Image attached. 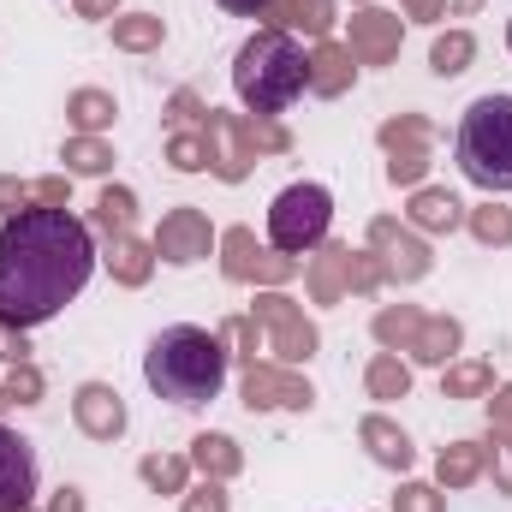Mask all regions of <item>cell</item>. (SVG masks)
I'll return each instance as SVG.
<instances>
[{"label":"cell","instance_id":"1","mask_svg":"<svg viewBox=\"0 0 512 512\" xmlns=\"http://www.w3.org/2000/svg\"><path fill=\"white\" fill-rule=\"evenodd\" d=\"M96 274V239L72 209H24L0 221V322H54Z\"/></svg>","mask_w":512,"mask_h":512},{"label":"cell","instance_id":"2","mask_svg":"<svg viewBox=\"0 0 512 512\" xmlns=\"http://www.w3.org/2000/svg\"><path fill=\"white\" fill-rule=\"evenodd\" d=\"M227 358H233V352L221 346V334L179 322V328H161V334L149 340V352H143V382L155 387V399H167V405H179V411H197V405L221 399V387H227Z\"/></svg>","mask_w":512,"mask_h":512},{"label":"cell","instance_id":"3","mask_svg":"<svg viewBox=\"0 0 512 512\" xmlns=\"http://www.w3.org/2000/svg\"><path fill=\"white\" fill-rule=\"evenodd\" d=\"M233 90H239V102H245L251 114L280 120V114L310 90V54H304V42H298L292 30L262 24L256 36L239 42V54H233Z\"/></svg>","mask_w":512,"mask_h":512},{"label":"cell","instance_id":"4","mask_svg":"<svg viewBox=\"0 0 512 512\" xmlns=\"http://www.w3.org/2000/svg\"><path fill=\"white\" fill-rule=\"evenodd\" d=\"M453 161L477 191H489V197L512 191V96H477L459 114Z\"/></svg>","mask_w":512,"mask_h":512},{"label":"cell","instance_id":"5","mask_svg":"<svg viewBox=\"0 0 512 512\" xmlns=\"http://www.w3.org/2000/svg\"><path fill=\"white\" fill-rule=\"evenodd\" d=\"M328 227H334V197L316 179H298L268 203V245L280 256H310L316 245H328Z\"/></svg>","mask_w":512,"mask_h":512},{"label":"cell","instance_id":"6","mask_svg":"<svg viewBox=\"0 0 512 512\" xmlns=\"http://www.w3.org/2000/svg\"><path fill=\"white\" fill-rule=\"evenodd\" d=\"M256 322H268V346H274V358L280 364H310L316 358V346H322V334H316V322L286 298V292H256Z\"/></svg>","mask_w":512,"mask_h":512},{"label":"cell","instance_id":"7","mask_svg":"<svg viewBox=\"0 0 512 512\" xmlns=\"http://www.w3.org/2000/svg\"><path fill=\"white\" fill-rule=\"evenodd\" d=\"M149 245H155V262L191 268V262H203V256L221 245V233L209 227V215H203V209H167Z\"/></svg>","mask_w":512,"mask_h":512},{"label":"cell","instance_id":"8","mask_svg":"<svg viewBox=\"0 0 512 512\" xmlns=\"http://www.w3.org/2000/svg\"><path fill=\"white\" fill-rule=\"evenodd\" d=\"M221 251H227V280H268V286H280V280H292L298 274V256H280L274 245L262 251L256 245L251 227H233V233H221Z\"/></svg>","mask_w":512,"mask_h":512},{"label":"cell","instance_id":"9","mask_svg":"<svg viewBox=\"0 0 512 512\" xmlns=\"http://www.w3.org/2000/svg\"><path fill=\"white\" fill-rule=\"evenodd\" d=\"M239 393H245L251 411H310L316 405V387L304 376H292V370H274V364H245Z\"/></svg>","mask_w":512,"mask_h":512},{"label":"cell","instance_id":"10","mask_svg":"<svg viewBox=\"0 0 512 512\" xmlns=\"http://www.w3.org/2000/svg\"><path fill=\"white\" fill-rule=\"evenodd\" d=\"M203 137H209V167H215L227 185H239V179L251 173V161H256L251 137H245V114L209 108V114H203Z\"/></svg>","mask_w":512,"mask_h":512},{"label":"cell","instance_id":"11","mask_svg":"<svg viewBox=\"0 0 512 512\" xmlns=\"http://www.w3.org/2000/svg\"><path fill=\"white\" fill-rule=\"evenodd\" d=\"M382 149H387V179L393 185H417L429 173V126L417 114H399L382 126Z\"/></svg>","mask_w":512,"mask_h":512},{"label":"cell","instance_id":"12","mask_svg":"<svg viewBox=\"0 0 512 512\" xmlns=\"http://www.w3.org/2000/svg\"><path fill=\"white\" fill-rule=\"evenodd\" d=\"M399 36H405L399 12H382V6H364V12H352V24H346V48H352L358 66H387V60H399Z\"/></svg>","mask_w":512,"mask_h":512},{"label":"cell","instance_id":"13","mask_svg":"<svg viewBox=\"0 0 512 512\" xmlns=\"http://www.w3.org/2000/svg\"><path fill=\"white\" fill-rule=\"evenodd\" d=\"M72 423H78L90 441H120L126 423H131V411H126V399H120V387L84 382L72 393Z\"/></svg>","mask_w":512,"mask_h":512},{"label":"cell","instance_id":"14","mask_svg":"<svg viewBox=\"0 0 512 512\" xmlns=\"http://www.w3.org/2000/svg\"><path fill=\"white\" fill-rule=\"evenodd\" d=\"M36 501V447L0 423V512H24Z\"/></svg>","mask_w":512,"mask_h":512},{"label":"cell","instance_id":"15","mask_svg":"<svg viewBox=\"0 0 512 512\" xmlns=\"http://www.w3.org/2000/svg\"><path fill=\"white\" fill-rule=\"evenodd\" d=\"M370 251L382 262V280H423L429 274V245L423 239H411V233H399V221H376L370 227Z\"/></svg>","mask_w":512,"mask_h":512},{"label":"cell","instance_id":"16","mask_svg":"<svg viewBox=\"0 0 512 512\" xmlns=\"http://www.w3.org/2000/svg\"><path fill=\"white\" fill-rule=\"evenodd\" d=\"M358 441H364V453H370L382 471H411V465H417V447H411V435H405L393 417H382V411H370V417L358 423Z\"/></svg>","mask_w":512,"mask_h":512},{"label":"cell","instance_id":"17","mask_svg":"<svg viewBox=\"0 0 512 512\" xmlns=\"http://www.w3.org/2000/svg\"><path fill=\"white\" fill-rule=\"evenodd\" d=\"M405 221H411L417 233H459V227H465V203H459L453 191H441V185H417Z\"/></svg>","mask_w":512,"mask_h":512},{"label":"cell","instance_id":"18","mask_svg":"<svg viewBox=\"0 0 512 512\" xmlns=\"http://www.w3.org/2000/svg\"><path fill=\"white\" fill-rule=\"evenodd\" d=\"M352 78H358L352 48L322 36V42L310 48V90H316V96H346V90H352Z\"/></svg>","mask_w":512,"mask_h":512},{"label":"cell","instance_id":"19","mask_svg":"<svg viewBox=\"0 0 512 512\" xmlns=\"http://www.w3.org/2000/svg\"><path fill=\"white\" fill-rule=\"evenodd\" d=\"M262 18H268L274 30H304L310 42H322V36L334 30V0H274Z\"/></svg>","mask_w":512,"mask_h":512},{"label":"cell","instance_id":"20","mask_svg":"<svg viewBox=\"0 0 512 512\" xmlns=\"http://www.w3.org/2000/svg\"><path fill=\"white\" fill-rule=\"evenodd\" d=\"M459 340H465L459 316H423V328H417V340H411V358H417V364L447 370V364H453V352H459Z\"/></svg>","mask_w":512,"mask_h":512},{"label":"cell","instance_id":"21","mask_svg":"<svg viewBox=\"0 0 512 512\" xmlns=\"http://www.w3.org/2000/svg\"><path fill=\"white\" fill-rule=\"evenodd\" d=\"M483 465H489V447L483 441H453V447H441V459H435V483L453 495V489H471L477 477H483Z\"/></svg>","mask_w":512,"mask_h":512},{"label":"cell","instance_id":"22","mask_svg":"<svg viewBox=\"0 0 512 512\" xmlns=\"http://www.w3.org/2000/svg\"><path fill=\"white\" fill-rule=\"evenodd\" d=\"M114 96L108 90H96V84H84V90H72L66 96V120H72V137H102V131L114 126Z\"/></svg>","mask_w":512,"mask_h":512},{"label":"cell","instance_id":"23","mask_svg":"<svg viewBox=\"0 0 512 512\" xmlns=\"http://www.w3.org/2000/svg\"><path fill=\"white\" fill-rule=\"evenodd\" d=\"M191 465L203 471V477H215V483H227V477H239L245 471V453H239V441L233 435H197L191 441Z\"/></svg>","mask_w":512,"mask_h":512},{"label":"cell","instance_id":"24","mask_svg":"<svg viewBox=\"0 0 512 512\" xmlns=\"http://www.w3.org/2000/svg\"><path fill=\"white\" fill-rule=\"evenodd\" d=\"M149 268H155V245L120 233V239H114V251H108V274H114L120 286H143V280H149Z\"/></svg>","mask_w":512,"mask_h":512},{"label":"cell","instance_id":"25","mask_svg":"<svg viewBox=\"0 0 512 512\" xmlns=\"http://www.w3.org/2000/svg\"><path fill=\"white\" fill-rule=\"evenodd\" d=\"M346 251H352V245H328V251L310 262V298H316V304H334L340 292H352V280H346Z\"/></svg>","mask_w":512,"mask_h":512},{"label":"cell","instance_id":"26","mask_svg":"<svg viewBox=\"0 0 512 512\" xmlns=\"http://www.w3.org/2000/svg\"><path fill=\"white\" fill-rule=\"evenodd\" d=\"M137 477H143V489H155V495H185V489H191V459L149 453V459H137Z\"/></svg>","mask_w":512,"mask_h":512},{"label":"cell","instance_id":"27","mask_svg":"<svg viewBox=\"0 0 512 512\" xmlns=\"http://www.w3.org/2000/svg\"><path fill=\"white\" fill-rule=\"evenodd\" d=\"M471 60H477V36H471V30H447V36H435V48H429V72H435V78H459Z\"/></svg>","mask_w":512,"mask_h":512},{"label":"cell","instance_id":"28","mask_svg":"<svg viewBox=\"0 0 512 512\" xmlns=\"http://www.w3.org/2000/svg\"><path fill=\"white\" fill-rule=\"evenodd\" d=\"M161 36H167V24H161L155 12H126V18H114V48H126V54H155Z\"/></svg>","mask_w":512,"mask_h":512},{"label":"cell","instance_id":"29","mask_svg":"<svg viewBox=\"0 0 512 512\" xmlns=\"http://www.w3.org/2000/svg\"><path fill=\"white\" fill-rule=\"evenodd\" d=\"M370 399H405L411 393V364H399V352H376L370 370H364Z\"/></svg>","mask_w":512,"mask_h":512},{"label":"cell","instance_id":"30","mask_svg":"<svg viewBox=\"0 0 512 512\" xmlns=\"http://www.w3.org/2000/svg\"><path fill=\"white\" fill-rule=\"evenodd\" d=\"M60 161H66V173H90V179H102V173L114 167V143H108V137H66Z\"/></svg>","mask_w":512,"mask_h":512},{"label":"cell","instance_id":"31","mask_svg":"<svg viewBox=\"0 0 512 512\" xmlns=\"http://www.w3.org/2000/svg\"><path fill=\"white\" fill-rule=\"evenodd\" d=\"M417 328H423V310L417 304H387L382 316H376V340H382L387 352H411Z\"/></svg>","mask_w":512,"mask_h":512},{"label":"cell","instance_id":"32","mask_svg":"<svg viewBox=\"0 0 512 512\" xmlns=\"http://www.w3.org/2000/svg\"><path fill=\"white\" fill-rule=\"evenodd\" d=\"M489 393H495L489 364H447L441 370V399H489Z\"/></svg>","mask_w":512,"mask_h":512},{"label":"cell","instance_id":"33","mask_svg":"<svg viewBox=\"0 0 512 512\" xmlns=\"http://www.w3.org/2000/svg\"><path fill=\"white\" fill-rule=\"evenodd\" d=\"M131 221H137V197H131L126 185H102V197H96V227H102L108 239H120V233H131Z\"/></svg>","mask_w":512,"mask_h":512},{"label":"cell","instance_id":"34","mask_svg":"<svg viewBox=\"0 0 512 512\" xmlns=\"http://www.w3.org/2000/svg\"><path fill=\"white\" fill-rule=\"evenodd\" d=\"M167 167H173V173H203V167H209V137H203V126L197 131L191 126L167 131Z\"/></svg>","mask_w":512,"mask_h":512},{"label":"cell","instance_id":"35","mask_svg":"<svg viewBox=\"0 0 512 512\" xmlns=\"http://www.w3.org/2000/svg\"><path fill=\"white\" fill-rule=\"evenodd\" d=\"M465 227H471V239H477V245H512V209H501V203L471 209V215H465Z\"/></svg>","mask_w":512,"mask_h":512},{"label":"cell","instance_id":"36","mask_svg":"<svg viewBox=\"0 0 512 512\" xmlns=\"http://www.w3.org/2000/svg\"><path fill=\"white\" fill-rule=\"evenodd\" d=\"M393 512H447V489L441 483H399Z\"/></svg>","mask_w":512,"mask_h":512},{"label":"cell","instance_id":"37","mask_svg":"<svg viewBox=\"0 0 512 512\" xmlns=\"http://www.w3.org/2000/svg\"><path fill=\"white\" fill-rule=\"evenodd\" d=\"M0 393H6L12 405H36V399H42V370H36L30 358H24V364H12V376H6Z\"/></svg>","mask_w":512,"mask_h":512},{"label":"cell","instance_id":"38","mask_svg":"<svg viewBox=\"0 0 512 512\" xmlns=\"http://www.w3.org/2000/svg\"><path fill=\"white\" fill-rule=\"evenodd\" d=\"M215 334H221V346H239V352L256 364V346H262V328H256V316H227Z\"/></svg>","mask_w":512,"mask_h":512},{"label":"cell","instance_id":"39","mask_svg":"<svg viewBox=\"0 0 512 512\" xmlns=\"http://www.w3.org/2000/svg\"><path fill=\"white\" fill-rule=\"evenodd\" d=\"M233 501H227V483H215V477H203L197 489H185L179 495V512H227Z\"/></svg>","mask_w":512,"mask_h":512},{"label":"cell","instance_id":"40","mask_svg":"<svg viewBox=\"0 0 512 512\" xmlns=\"http://www.w3.org/2000/svg\"><path fill=\"white\" fill-rule=\"evenodd\" d=\"M245 137H251L256 155H280V149H292V137L274 126V120H262V114H245Z\"/></svg>","mask_w":512,"mask_h":512},{"label":"cell","instance_id":"41","mask_svg":"<svg viewBox=\"0 0 512 512\" xmlns=\"http://www.w3.org/2000/svg\"><path fill=\"white\" fill-rule=\"evenodd\" d=\"M489 477H495V495H512V435H495V447H489V465H483Z\"/></svg>","mask_w":512,"mask_h":512},{"label":"cell","instance_id":"42","mask_svg":"<svg viewBox=\"0 0 512 512\" xmlns=\"http://www.w3.org/2000/svg\"><path fill=\"white\" fill-rule=\"evenodd\" d=\"M0 209H6V215L36 209V185H24V179H0Z\"/></svg>","mask_w":512,"mask_h":512},{"label":"cell","instance_id":"43","mask_svg":"<svg viewBox=\"0 0 512 512\" xmlns=\"http://www.w3.org/2000/svg\"><path fill=\"white\" fill-rule=\"evenodd\" d=\"M36 203L42 209H66L72 203V173L66 179H36Z\"/></svg>","mask_w":512,"mask_h":512},{"label":"cell","instance_id":"44","mask_svg":"<svg viewBox=\"0 0 512 512\" xmlns=\"http://www.w3.org/2000/svg\"><path fill=\"white\" fill-rule=\"evenodd\" d=\"M489 423H495V435H512V382L489 393Z\"/></svg>","mask_w":512,"mask_h":512},{"label":"cell","instance_id":"45","mask_svg":"<svg viewBox=\"0 0 512 512\" xmlns=\"http://www.w3.org/2000/svg\"><path fill=\"white\" fill-rule=\"evenodd\" d=\"M24 358H30L24 328H6V322H0V364H24Z\"/></svg>","mask_w":512,"mask_h":512},{"label":"cell","instance_id":"46","mask_svg":"<svg viewBox=\"0 0 512 512\" xmlns=\"http://www.w3.org/2000/svg\"><path fill=\"white\" fill-rule=\"evenodd\" d=\"M405 6V18H417V24H435V18H447V0H399Z\"/></svg>","mask_w":512,"mask_h":512},{"label":"cell","instance_id":"47","mask_svg":"<svg viewBox=\"0 0 512 512\" xmlns=\"http://www.w3.org/2000/svg\"><path fill=\"white\" fill-rule=\"evenodd\" d=\"M191 114H209V108H197V96H191V90H179V96H173V108H167V126L179 131Z\"/></svg>","mask_w":512,"mask_h":512},{"label":"cell","instance_id":"48","mask_svg":"<svg viewBox=\"0 0 512 512\" xmlns=\"http://www.w3.org/2000/svg\"><path fill=\"white\" fill-rule=\"evenodd\" d=\"M72 12H78V18H90V24H102V18H114V12H120V0H72Z\"/></svg>","mask_w":512,"mask_h":512},{"label":"cell","instance_id":"49","mask_svg":"<svg viewBox=\"0 0 512 512\" xmlns=\"http://www.w3.org/2000/svg\"><path fill=\"white\" fill-rule=\"evenodd\" d=\"M48 512H84V489H72V483L54 489V495H48Z\"/></svg>","mask_w":512,"mask_h":512},{"label":"cell","instance_id":"50","mask_svg":"<svg viewBox=\"0 0 512 512\" xmlns=\"http://www.w3.org/2000/svg\"><path fill=\"white\" fill-rule=\"evenodd\" d=\"M215 6H227V12H239V18H262L274 0H215Z\"/></svg>","mask_w":512,"mask_h":512},{"label":"cell","instance_id":"51","mask_svg":"<svg viewBox=\"0 0 512 512\" xmlns=\"http://www.w3.org/2000/svg\"><path fill=\"white\" fill-rule=\"evenodd\" d=\"M477 6H483V0H447V12H453V18H465V12H477Z\"/></svg>","mask_w":512,"mask_h":512},{"label":"cell","instance_id":"52","mask_svg":"<svg viewBox=\"0 0 512 512\" xmlns=\"http://www.w3.org/2000/svg\"><path fill=\"white\" fill-rule=\"evenodd\" d=\"M6 405H12V399H6V393H0V411H6Z\"/></svg>","mask_w":512,"mask_h":512},{"label":"cell","instance_id":"53","mask_svg":"<svg viewBox=\"0 0 512 512\" xmlns=\"http://www.w3.org/2000/svg\"><path fill=\"white\" fill-rule=\"evenodd\" d=\"M507 48H512V24H507Z\"/></svg>","mask_w":512,"mask_h":512},{"label":"cell","instance_id":"54","mask_svg":"<svg viewBox=\"0 0 512 512\" xmlns=\"http://www.w3.org/2000/svg\"><path fill=\"white\" fill-rule=\"evenodd\" d=\"M24 512H36V507H24Z\"/></svg>","mask_w":512,"mask_h":512}]
</instances>
